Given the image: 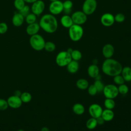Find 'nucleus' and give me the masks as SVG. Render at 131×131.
Returning a JSON list of instances; mask_svg holds the SVG:
<instances>
[{
  "label": "nucleus",
  "mask_w": 131,
  "mask_h": 131,
  "mask_svg": "<svg viewBox=\"0 0 131 131\" xmlns=\"http://www.w3.org/2000/svg\"><path fill=\"white\" fill-rule=\"evenodd\" d=\"M97 122L96 119L94 118H91L88 119L86 122V127L89 129H93L97 125Z\"/></svg>",
  "instance_id": "nucleus-25"
},
{
  "label": "nucleus",
  "mask_w": 131,
  "mask_h": 131,
  "mask_svg": "<svg viewBox=\"0 0 131 131\" xmlns=\"http://www.w3.org/2000/svg\"><path fill=\"white\" fill-rule=\"evenodd\" d=\"M56 49V45L55 44L50 41H47L45 42L44 49L48 52H52L54 51H55Z\"/></svg>",
  "instance_id": "nucleus-28"
},
{
  "label": "nucleus",
  "mask_w": 131,
  "mask_h": 131,
  "mask_svg": "<svg viewBox=\"0 0 131 131\" xmlns=\"http://www.w3.org/2000/svg\"><path fill=\"white\" fill-rule=\"evenodd\" d=\"M103 111L102 107L98 104L93 103L89 108V112L91 116L94 118H97L101 116Z\"/></svg>",
  "instance_id": "nucleus-12"
},
{
  "label": "nucleus",
  "mask_w": 131,
  "mask_h": 131,
  "mask_svg": "<svg viewBox=\"0 0 131 131\" xmlns=\"http://www.w3.org/2000/svg\"><path fill=\"white\" fill-rule=\"evenodd\" d=\"M87 89L88 93L91 96H94L98 93L97 90L94 84L89 85Z\"/></svg>",
  "instance_id": "nucleus-36"
},
{
  "label": "nucleus",
  "mask_w": 131,
  "mask_h": 131,
  "mask_svg": "<svg viewBox=\"0 0 131 131\" xmlns=\"http://www.w3.org/2000/svg\"><path fill=\"white\" fill-rule=\"evenodd\" d=\"M58 1V0H50V1L51 2H55V1Z\"/></svg>",
  "instance_id": "nucleus-45"
},
{
  "label": "nucleus",
  "mask_w": 131,
  "mask_h": 131,
  "mask_svg": "<svg viewBox=\"0 0 131 131\" xmlns=\"http://www.w3.org/2000/svg\"><path fill=\"white\" fill-rule=\"evenodd\" d=\"M17 131H24V130L23 129H19L17 130Z\"/></svg>",
  "instance_id": "nucleus-46"
},
{
  "label": "nucleus",
  "mask_w": 131,
  "mask_h": 131,
  "mask_svg": "<svg viewBox=\"0 0 131 131\" xmlns=\"http://www.w3.org/2000/svg\"><path fill=\"white\" fill-rule=\"evenodd\" d=\"M25 18L26 23L29 25V24H33L36 22V20L37 19V16L33 13H30L28 15H27L25 17Z\"/></svg>",
  "instance_id": "nucleus-30"
},
{
  "label": "nucleus",
  "mask_w": 131,
  "mask_h": 131,
  "mask_svg": "<svg viewBox=\"0 0 131 131\" xmlns=\"http://www.w3.org/2000/svg\"><path fill=\"white\" fill-rule=\"evenodd\" d=\"M74 24L81 26L87 20V15L82 11H77L73 13L71 16Z\"/></svg>",
  "instance_id": "nucleus-8"
},
{
  "label": "nucleus",
  "mask_w": 131,
  "mask_h": 131,
  "mask_svg": "<svg viewBox=\"0 0 131 131\" xmlns=\"http://www.w3.org/2000/svg\"><path fill=\"white\" fill-rule=\"evenodd\" d=\"M121 75L123 77L125 81L129 82L131 81V68L129 67H125L122 68Z\"/></svg>",
  "instance_id": "nucleus-21"
},
{
  "label": "nucleus",
  "mask_w": 131,
  "mask_h": 131,
  "mask_svg": "<svg viewBox=\"0 0 131 131\" xmlns=\"http://www.w3.org/2000/svg\"><path fill=\"white\" fill-rule=\"evenodd\" d=\"M45 9V4L42 0H37L32 3L31 7L32 13L36 16L40 15L44 11Z\"/></svg>",
  "instance_id": "nucleus-10"
},
{
  "label": "nucleus",
  "mask_w": 131,
  "mask_h": 131,
  "mask_svg": "<svg viewBox=\"0 0 131 131\" xmlns=\"http://www.w3.org/2000/svg\"><path fill=\"white\" fill-rule=\"evenodd\" d=\"M20 98L22 102L28 103L30 102L32 99V95L30 93L25 92L21 93Z\"/></svg>",
  "instance_id": "nucleus-27"
},
{
  "label": "nucleus",
  "mask_w": 131,
  "mask_h": 131,
  "mask_svg": "<svg viewBox=\"0 0 131 131\" xmlns=\"http://www.w3.org/2000/svg\"><path fill=\"white\" fill-rule=\"evenodd\" d=\"M83 35V29L81 26L73 24L69 28L70 38L73 41H78L81 39Z\"/></svg>",
  "instance_id": "nucleus-4"
},
{
  "label": "nucleus",
  "mask_w": 131,
  "mask_h": 131,
  "mask_svg": "<svg viewBox=\"0 0 131 131\" xmlns=\"http://www.w3.org/2000/svg\"><path fill=\"white\" fill-rule=\"evenodd\" d=\"M39 25L45 32L48 33H54L58 28V21L54 15L46 14L41 16Z\"/></svg>",
  "instance_id": "nucleus-2"
},
{
  "label": "nucleus",
  "mask_w": 131,
  "mask_h": 131,
  "mask_svg": "<svg viewBox=\"0 0 131 131\" xmlns=\"http://www.w3.org/2000/svg\"><path fill=\"white\" fill-rule=\"evenodd\" d=\"M49 10L50 13L52 15L59 14L63 10V3L59 0L51 2L49 5Z\"/></svg>",
  "instance_id": "nucleus-9"
},
{
  "label": "nucleus",
  "mask_w": 131,
  "mask_h": 131,
  "mask_svg": "<svg viewBox=\"0 0 131 131\" xmlns=\"http://www.w3.org/2000/svg\"><path fill=\"white\" fill-rule=\"evenodd\" d=\"M73 111L75 114L77 115H81L84 113L85 108L82 104L77 103L74 104L73 106Z\"/></svg>",
  "instance_id": "nucleus-23"
},
{
  "label": "nucleus",
  "mask_w": 131,
  "mask_h": 131,
  "mask_svg": "<svg viewBox=\"0 0 131 131\" xmlns=\"http://www.w3.org/2000/svg\"><path fill=\"white\" fill-rule=\"evenodd\" d=\"M40 29V26L38 23H34L33 24H29L26 28V33L30 36H32L38 34Z\"/></svg>",
  "instance_id": "nucleus-15"
},
{
  "label": "nucleus",
  "mask_w": 131,
  "mask_h": 131,
  "mask_svg": "<svg viewBox=\"0 0 131 131\" xmlns=\"http://www.w3.org/2000/svg\"><path fill=\"white\" fill-rule=\"evenodd\" d=\"M19 13H20L24 17H25L27 15H28L29 13H30L31 8L28 5H25L20 10L18 11Z\"/></svg>",
  "instance_id": "nucleus-35"
},
{
  "label": "nucleus",
  "mask_w": 131,
  "mask_h": 131,
  "mask_svg": "<svg viewBox=\"0 0 131 131\" xmlns=\"http://www.w3.org/2000/svg\"><path fill=\"white\" fill-rule=\"evenodd\" d=\"M102 92L106 98L114 99L119 94L118 87L113 84L105 85Z\"/></svg>",
  "instance_id": "nucleus-7"
},
{
  "label": "nucleus",
  "mask_w": 131,
  "mask_h": 131,
  "mask_svg": "<svg viewBox=\"0 0 131 131\" xmlns=\"http://www.w3.org/2000/svg\"><path fill=\"white\" fill-rule=\"evenodd\" d=\"M40 131H50V129H49L48 127L45 126V127H43L41 128Z\"/></svg>",
  "instance_id": "nucleus-43"
},
{
  "label": "nucleus",
  "mask_w": 131,
  "mask_h": 131,
  "mask_svg": "<svg viewBox=\"0 0 131 131\" xmlns=\"http://www.w3.org/2000/svg\"><path fill=\"white\" fill-rule=\"evenodd\" d=\"M114 18H115V21L121 23L123 22L125 20V16L123 13H119L117 14L115 16H114Z\"/></svg>",
  "instance_id": "nucleus-37"
},
{
  "label": "nucleus",
  "mask_w": 131,
  "mask_h": 131,
  "mask_svg": "<svg viewBox=\"0 0 131 131\" xmlns=\"http://www.w3.org/2000/svg\"><path fill=\"white\" fill-rule=\"evenodd\" d=\"M9 105L7 100L0 98V111H5L7 110Z\"/></svg>",
  "instance_id": "nucleus-38"
},
{
  "label": "nucleus",
  "mask_w": 131,
  "mask_h": 131,
  "mask_svg": "<svg viewBox=\"0 0 131 131\" xmlns=\"http://www.w3.org/2000/svg\"><path fill=\"white\" fill-rule=\"evenodd\" d=\"M76 86L77 87L82 90H86L89 86V83L88 81L84 78L79 79L76 82Z\"/></svg>",
  "instance_id": "nucleus-22"
},
{
  "label": "nucleus",
  "mask_w": 131,
  "mask_h": 131,
  "mask_svg": "<svg viewBox=\"0 0 131 131\" xmlns=\"http://www.w3.org/2000/svg\"><path fill=\"white\" fill-rule=\"evenodd\" d=\"M105 121H110L114 117V113L112 110L105 109L103 110L101 116Z\"/></svg>",
  "instance_id": "nucleus-20"
},
{
  "label": "nucleus",
  "mask_w": 131,
  "mask_h": 131,
  "mask_svg": "<svg viewBox=\"0 0 131 131\" xmlns=\"http://www.w3.org/2000/svg\"><path fill=\"white\" fill-rule=\"evenodd\" d=\"M25 1V3H30V4H32L33 3L35 2V1H37V0H24Z\"/></svg>",
  "instance_id": "nucleus-42"
},
{
  "label": "nucleus",
  "mask_w": 131,
  "mask_h": 131,
  "mask_svg": "<svg viewBox=\"0 0 131 131\" xmlns=\"http://www.w3.org/2000/svg\"><path fill=\"white\" fill-rule=\"evenodd\" d=\"M94 84L96 86L98 92H101L103 91L105 85H104L103 83L100 80V79H96L95 81Z\"/></svg>",
  "instance_id": "nucleus-32"
},
{
  "label": "nucleus",
  "mask_w": 131,
  "mask_h": 131,
  "mask_svg": "<svg viewBox=\"0 0 131 131\" xmlns=\"http://www.w3.org/2000/svg\"><path fill=\"white\" fill-rule=\"evenodd\" d=\"M8 25L6 23L2 22L0 23V34H4L8 31Z\"/></svg>",
  "instance_id": "nucleus-39"
},
{
  "label": "nucleus",
  "mask_w": 131,
  "mask_h": 131,
  "mask_svg": "<svg viewBox=\"0 0 131 131\" xmlns=\"http://www.w3.org/2000/svg\"><path fill=\"white\" fill-rule=\"evenodd\" d=\"M9 106L13 108H18L22 105V101L19 97L15 95L10 96L7 100Z\"/></svg>",
  "instance_id": "nucleus-13"
},
{
  "label": "nucleus",
  "mask_w": 131,
  "mask_h": 131,
  "mask_svg": "<svg viewBox=\"0 0 131 131\" xmlns=\"http://www.w3.org/2000/svg\"><path fill=\"white\" fill-rule=\"evenodd\" d=\"M118 90L119 92V94H121L122 95H125L128 92V87L124 83L119 85L118 87Z\"/></svg>",
  "instance_id": "nucleus-33"
},
{
  "label": "nucleus",
  "mask_w": 131,
  "mask_h": 131,
  "mask_svg": "<svg viewBox=\"0 0 131 131\" xmlns=\"http://www.w3.org/2000/svg\"><path fill=\"white\" fill-rule=\"evenodd\" d=\"M72 60L71 54L67 51H63L59 52L55 59L56 63L59 67L67 66Z\"/></svg>",
  "instance_id": "nucleus-5"
},
{
  "label": "nucleus",
  "mask_w": 131,
  "mask_h": 131,
  "mask_svg": "<svg viewBox=\"0 0 131 131\" xmlns=\"http://www.w3.org/2000/svg\"><path fill=\"white\" fill-rule=\"evenodd\" d=\"M21 92L20 91L18 90H17L16 91H15L14 93V95L16 96H17V97H19L21 96Z\"/></svg>",
  "instance_id": "nucleus-41"
},
{
  "label": "nucleus",
  "mask_w": 131,
  "mask_h": 131,
  "mask_svg": "<svg viewBox=\"0 0 131 131\" xmlns=\"http://www.w3.org/2000/svg\"><path fill=\"white\" fill-rule=\"evenodd\" d=\"M100 21L103 26L107 27H111L115 21L114 16L110 13H105L101 16Z\"/></svg>",
  "instance_id": "nucleus-11"
},
{
  "label": "nucleus",
  "mask_w": 131,
  "mask_h": 131,
  "mask_svg": "<svg viewBox=\"0 0 131 131\" xmlns=\"http://www.w3.org/2000/svg\"><path fill=\"white\" fill-rule=\"evenodd\" d=\"M88 73L90 77L96 78L99 75V67L96 64L90 65L88 69Z\"/></svg>",
  "instance_id": "nucleus-17"
},
{
  "label": "nucleus",
  "mask_w": 131,
  "mask_h": 131,
  "mask_svg": "<svg viewBox=\"0 0 131 131\" xmlns=\"http://www.w3.org/2000/svg\"><path fill=\"white\" fill-rule=\"evenodd\" d=\"M25 20V17L19 12L15 13L12 18V24L16 27L21 26Z\"/></svg>",
  "instance_id": "nucleus-16"
},
{
  "label": "nucleus",
  "mask_w": 131,
  "mask_h": 131,
  "mask_svg": "<svg viewBox=\"0 0 131 131\" xmlns=\"http://www.w3.org/2000/svg\"><path fill=\"white\" fill-rule=\"evenodd\" d=\"M96 121L97 122V124H99V125H102L105 122L104 120L103 119V118L101 116H100V117L97 118Z\"/></svg>",
  "instance_id": "nucleus-40"
},
{
  "label": "nucleus",
  "mask_w": 131,
  "mask_h": 131,
  "mask_svg": "<svg viewBox=\"0 0 131 131\" xmlns=\"http://www.w3.org/2000/svg\"><path fill=\"white\" fill-rule=\"evenodd\" d=\"M73 6V3L70 0H66L63 3V11L64 12L65 14L69 15L71 13Z\"/></svg>",
  "instance_id": "nucleus-24"
},
{
  "label": "nucleus",
  "mask_w": 131,
  "mask_h": 131,
  "mask_svg": "<svg viewBox=\"0 0 131 131\" xmlns=\"http://www.w3.org/2000/svg\"><path fill=\"white\" fill-rule=\"evenodd\" d=\"M115 52V49L114 46L110 43H107L105 45L102 50V53L103 56L106 58H110L113 56Z\"/></svg>",
  "instance_id": "nucleus-14"
},
{
  "label": "nucleus",
  "mask_w": 131,
  "mask_h": 131,
  "mask_svg": "<svg viewBox=\"0 0 131 131\" xmlns=\"http://www.w3.org/2000/svg\"><path fill=\"white\" fill-rule=\"evenodd\" d=\"M67 69L68 72L71 74L76 73L79 69V63L77 61L72 60L67 66Z\"/></svg>",
  "instance_id": "nucleus-19"
},
{
  "label": "nucleus",
  "mask_w": 131,
  "mask_h": 131,
  "mask_svg": "<svg viewBox=\"0 0 131 131\" xmlns=\"http://www.w3.org/2000/svg\"><path fill=\"white\" fill-rule=\"evenodd\" d=\"M73 49H72V48H68V49H67V51L69 53H70V54H71V53H72V52L73 51Z\"/></svg>",
  "instance_id": "nucleus-44"
},
{
  "label": "nucleus",
  "mask_w": 131,
  "mask_h": 131,
  "mask_svg": "<svg viewBox=\"0 0 131 131\" xmlns=\"http://www.w3.org/2000/svg\"><path fill=\"white\" fill-rule=\"evenodd\" d=\"M71 56L72 60L75 61H79L82 58V54L78 50H73L71 53Z\"/></svg>",
  "instance_id": "nucleus-29"
},
{
  "label": "nucleus",
  "mask_w": 131,
  "mask_h": 131,
  "mask_svg": "<svg viewBox=\"0 0 131 131\" xmlns=\"http://www.w3.org/2000/svg\"><path fill=\"white\" fill-rule=\"evenodd\" d=\"M122 68V64L118 61L112 58L104 60L101 67L103 73L111 77L120 74Z\"/></svg>",
  "instance_id": "nucleus-1"
},
{
  "label": "nucleus",
  "mask_w": 131,
  "mask_h": 131,
  "mask_svg": "<svg viewBox=\"0 0 131 131\" xmlns=\"http://www.w3.org/2000/svg\"><path fill=\"white\" fill-rule=\"evenodd\" d=\"M104 105L106 109L113 110L115 106V102L114 99L106 98L104 101Z\"/></svg>",
  "instance_id": "nucleus-26"
},
{
  "label": "nucleus",
  "mask_w": 131,
  "mask_h": 131,
  "mask_svg": "<svg viewBox=\"0 0 131 131\" xmlns=\"http://www.w3.org/2000/svg\"><path fill=\"white\" fill-rule=\"evenodd\" d=\"M113 79H114V83L119 85L124 83V82H125V80H124L123 77L120 74H119V75L114 76Z\"/></svg>",
  "instance_id": "nucleus-34"
},
{
  "label": "nucleus",
  "mask_w": 131,
  "mask_h": 131,
  "mask_svg": "<svg viewBox=\"0 0 131 131\" xmlns=\"http://www.w3.org/2000/svg\"><path fill=\"white\" fill-rule=\"evenodd\" d=\"M97 3L96 0H85L82 7V11L87 15L92 14L96 10Z\"/></svg>",
  "instance_id": "nucleus-6"
},
{
  "label": "nucleus",
  "mask_w": 131,
  "mask_h": 131,
  "mask_svg": "<svg viewBox=\"0 0 131 131\" xmlns=\"http://www.w3.org/2000/svg\"><path fill=\"white\" fill-rule=\"evenodd\" d=\"M26 3L24 0H14V6L16 9L19 11L25 5Z\"/></svg>",
  "instance_id": "nucleus-31"
},
{
  "label": "nucleus",
  "mask_w": 131,
  "mask_h": 131,
  "mask_svg": "<svg viewBox=\"0 0 131 131\" xmlns=\"http://www.w3.org/2000/svg\"><path fill=\"white\" fill-rule=\"evenodd\" d=\"M60 23L63 27L68 29L74 24L71 16L67 14H65L61 17Z\"/></svg>",
  "instance_id": "nucleus-18"
},
{
  "label": "nucleus",
  "mask_w": 131,
  "mask_h": 131,
  "mask_svg": "<svg viewBox=\"0 0 131 131\" xmlns=\"http://www.w3.org/2000/svg\"><path fill=\"white\" fill-rule=\"evenodd\" d=\"M29 42L33 49L39 51L44 49L46 41L41 35L36 34L31 36Z\"/></svg>",
  "instance_id": "nucleus-3"
}]
</instances>
